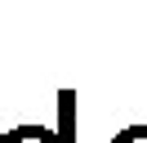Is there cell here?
Instances as JSON below:
<instances>
[{
    "instance_id": "6da1fadb",
    "label": "cell",
    "mask_w": 147,
    "mask_h": 143,
    "mask_svg": "<svg viewBox=\"0 0 147 143\" xmlns=\"http://www.w3.org/2000/svg\"><path fill=\"white\" fill-rule=\"evenodd\" d=\"M71 89H63V125L49 130L40 121H27V125H13V130L0 134V143H71Z\"/></svg>"
},
{
    "instance_id": "7a4b0ae2",
    "label": "cell",
    "mask_w": 147,
    "mask_h": 143,
    "mask_svg": "<svg viewBox=\"0 0 147 143\" xmlns=\"http://www.w3.org/2000/svg\"><path fill=\"white\" fill-rule=\"evenodd\" d=\"M107 143H147V121H138V125H125V130H116Z\"/></svg>"
}]
</instances>
